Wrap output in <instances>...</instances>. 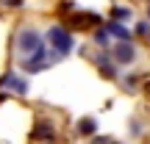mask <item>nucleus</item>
Segmentation results:
<instances>
[{
  "mask_svg": "<svg viewBox=\"0 0 150 144\" xmlns=\"http://www.w3.org/2000/svg\"><path fill=\"white\" fill-rule=\"evenodd\" d=\"M136 83H139V75H128V80H125V86L131 89V86H136Z\"/></svg>",
  "mask_w": 150,
  "mask_h": 144,
  "instance_id": "nucleus-12",
  "label": "nucleus"
},
{
  "mask_svg": "<svg viewBox=\"0 0 150 144\" xmlns=\"http://www.w3.org/2000/svg\"><path fill=\"white\" fill-rule=\"evenodd\" d=\"M31 139H56V133L47 128V125H42V128H36V130L31 133Z\"/></svg>",
  "mask_w": 150,
  "mask_h": 144,
  "instance_id": "nucleus-8",
  "label": "nucleus"
},
{
  "mask_svg": "<svg viewBox=\"0 0 150 144\" xmlns=\"http://www.w3.org/2000/svg\"><path fill=\"white\" fill-rule=\"evenodd\" d=\"M147 17H150V8H147Z\"/></svg>",
  "mask_w": 150,
  "mask_h": 144,
  "instance_id": "nucleus-13",
  "label": "nucleus"
},
{
  "mask_svg": "<svg viewBox=\"0 0 150 144\" xmlns=\"http://www.w3.org/2000/svg\"><path fill=\"white\" fill-rule=\"evenodd\" d=\"M95 42L106 47V44H108V31H97V33H95Z\"/></svg>",
  "mask_w": 150,
  "mask_h": 144,
  "instance_id": "nucleus-10",
  "label": "nucleus"
},
{
  "mask_svg": "<svg viewBox=\"0 0 150 144\" xmlns=\"http://www.w3.org/2000/svg\"><path fill=\"white\" fill-rule=\"evenodd\" d=\"M111 55H114L117 64H131V61L136 58V47L131 44V39H125V42H120L117 47L111 50Z\"/></svg>",
  "mask_w": 150,
  "mask_h": 144,
  "instance_id": "nucleus-3",
  "label": "nucleus"
},
{
  "mask_svg": "<svg viewBox=\"0 0 150 144\" xmlns=\"http://www.w3.org/2000/svg\"><path fill=\"white\" fill-rule=\"evenodd\" d=\"M92 61H95L97 67H100V72L106 75V78H117V61L111 58V55H106V53H97V55H92Z\"/></svg>",
  "mask_w": 150,
  "mask_h": 144,
  "instance_id": "nucleus-4",
  "label": "nucleus"
},
{
  "mask_svg": "<svg viewBox=\"0 0 150 144\" xmlns=\"http://www.w3.org/2000/svg\"><path fill=\"white\" fill-rule=\"evenodd\" d=\"M95 130H97V122H95V119H81V133H83V136L95 133Z\"/></svg>",
  "mask_w": 150,
  "mask_h": 144,
  "instance_id": "nucleus-9",
  "label": "nucleus"
},
{
  "mask_svg": "<svg viewBox=\"0 0 150 144\" xmlns=\"http://www.w3.org/2000/svg\"><path fill=\"white\" fill-rule=\"evenodd\" d=\"M0 86H6V89L17 91V94H25V91H28V80L20 78V75H14V72L3 75V78H0Z\"/></svg>",
  "mask_w": 150,
  "mask_h": 144,
  "instance_id": "nucleus-5",
  "label": "nucleus"
},
{
  "mask_svg": "<svg viewBox=\"0 0 150 144\" xmlns=\"http://www.w3.org/2000/svg\"><path fill=\"white\" fill-rule=\"evenodd\" d=\"M111 20H117V22H125V20H131V11L125 8V6H117V8H111Z\"/></svg>",
  "mask_w": 150,
  "mask_h": 144,
  "instance_id": "nucleus-7",
  "label": "nucleus"
},
{
  "mask_svg": "<svg viewBox=\"0 0 150 144\" xmlns=\"http://www.w3.org/2000/svg\"><path fill=\"white\" fill-rule=\"evenodd\" d=\"M136 31H139V36H147V39H150V25H147V22H142Z\"/></svg>",
  "mask_w": 150,
  "mask_h": 144,
  "instance_id": "nucleus-11",
  "label": "nucleus"
},
{
  "mask_svg": "<svg viewBox=\"0 0 150 144\" xmlns=\"http://www.w3.org/2000/svg\"><path fill=\"white\" fill-rule=\"evenodd\" d=\"M106 31H108V36H114L117 42H125V39H131L128 28H125L122 22H117V20H111V22H108V28H106Z\"/></svg>",
  "mask_w": 150,
  "mask_h": 144,
  "instance_id": "nucleus-6",
  "label": "nucleus"
},
{
  "mask_svg": "<svg viewBox=\"0 0 150 144\" xmlns=\"http://www.w3.org/2000/svg\"><path fill=\"white\" fill-rule=\"evenodd\" d=\"M42 33L33 31V28H22L20 33H17V50H20V58H25V55H31L36 47H42Z\"/></svg>",
  "mask_w": 150,
  "mask_h": 144,
  "instance_id": "nucleus-2",
  "label": "nucleus"
},
{
  "mask_svg": "<svg viewBox=\"0 0 150 144\" xmlns=\"http://www.w3.org/2000/svg\"><path fill=\"white\" fill-rule=\"evenodd\" d=\"M47 42H50V47H53L56 55H67V53L75 47L72 33L67 31V28H61V25H53V28L47 31Z\"/></svg>",
  "mask_w": 150,
  "mask_h": 144,
  "instance_id": "nucleus-1",
  "label": "nucleus"
}]
</instances>
